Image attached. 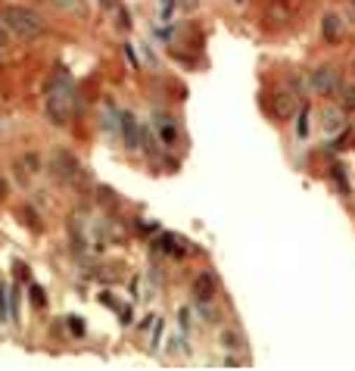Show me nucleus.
Listing matches in <instances>:
<instances>
[{"mask_svg": "<svg viewBox=\"0 0 355 371\" xmlns=\"http://www.w3.org/2000/svg\"><path fill=\"white\" fill-rule=\"evenodd\" d=\"M44 113L53 125H69L72 115H75V87H72L66 69H56L53 82L47 84Z\"/></svg>", "mask_w": 355, "mask_h": 371, "instance_id": "nucleus-1", "label": "nucleus"}, {"mask_svg": "<svg viewBox=\"0 0 355 371\" xmlns=\"http://www.w3.org/2000/svg\"><path fill=\"white\" fill-rule=\"evenodd\" d=\"M0 25L22 41H34L47 32L44 16L38 10H32V6H4L0 10Z\"/></svg>", "mask_w": 355, "mask_h": 371, "instance_id": "nucleus-2", "label": "nucleus"}, {"mask_svg": "<svg viewBox=\"0 0 355 371\" xmlns=\"http://www.w3.org/2000/svg\"><path fill=\"white\" fill-rule=\"evenodd\" d=\"M309 87H311V94H318V97H333V94H340L343 91L340 69L337 65H318V69H311Z\"/></svg>", "mask_w": 355, "mask_h": 371, "instance_id": "nucleus-3", "label": "nucleus"}, {"mask_svg": "<svg viewBox=\"0 0 355 371\" xmlns=\"http://www.w3.org/2000/svg\"><path fill=\"white\" fill-rule=\"evenodd\" d=\"M78 172H82V165H78V159L72 156L69 150H63V147H56L53 153H50V175H53L56 181H75L78 178Z\"/></svg>", "mask_w": 355, "mask_h": 371, "instance_id": "nucleus-4", "label": "nucleus"}, {"mask_svg": "<svg viewBox=\"0 0 355 371\" xmlns=\"http://www.w3.org/2000/svg\"><path fill=\"white\" fill-rule=\"evenodd\" d=\"M41 165H44V159L38 156V153H22V156L13 163V172H16V178H19V184H32V178L41 172Z\"/></svg>", "mask_w": 355, "mask_h": 371, "instance_id": "nucleus-5", "label": "nucleus"}, {"mask_svg": "<svg viewBox=\"0 0 355 371\" xmlns=\"http://www.w3.org/2000/svg\"><path fill=\"white\" fill-rule=\"evenodd\" d=\"M215 290H219V281H215L212 272H200L191 284V294H193V300L197 303H209L215 296Z\"/></svg>", "mask_w": 355, "mask_h": 371, "instance_id": "nucleus-6", "label": "nucleus"}, {"mask_svg": "<svg viewBox=\"0 0 355 371\" xmlns=\"http://www.w3.org/2000/svg\"><path fill=\"white\" fill-rule=\"evenodd\" d=\"M321 34H324V41H328V44H340L346 38V19L340 16V13H324Z\"/></svg>", "mask_w": 355, "mask_h": 371, "instance_id": "nucleus-7", "label": "nucleus"}, {"mask_svg": "<svg viewBox=\"0 0 355 371\" xmlns=\"http://www.w3.org/2000/svg\"><path fill=\"white\" fill-rule=\"evenodd\" d=\"M271 109H274V115H278V119H290V115L299 109V100H296L293 91H278L271 97Z\"/></svg>", "mask_w": 355, "mask_h": 371, "instance_id": "nucleus-8", "label": "nucleus"}, {"mask_svg": "<svg viewBox=\"0 0 355 371\" xmlns=\"http://www.w3.org/2000/svg\"><path fill=\"white\" fill-rule=\"evenodd\" d=\"M321 125H324V131L328 134H333V131H343L346 128V109H337V106H328L321 113Z\"/></svg>", "mask_w": 355, "mask_h": 371, "instance_id": "nucleus-9", "label": "nucleus"}, {"mask_svg": "<svg viewBox=\"0 0 355 371\" xmlns=\"http://www.w3.org/2000/svg\"><path fill=\"white\" fill-rule=\"evenodd\" d=\"M53 6L63 13H78L82 10V0H53Z\"/></svg>", "mask_w": 355, "mask_h": 371, "instance_id": "nucleus-10", "label": "nucleus"}, {"mask_svg": "<svg viewBox=\"0 0 355 371\" xmlns=\"http://www.w3.org/2000/svg\"><path fill=\"white\" fill-rule=\"evenodd\" d=\"M221 344L228 346V349H237V346H240V337H237V331H224L221 334Z\"/></svg>", "mask_w": 355, "mask_h": 371, "instance_id": "nucleus-11", "label": "nucleus"}, {"mask_svg": "<svg viewBox=\"0 0 355 371\" xmlns=\"http://www.w3.org/2000/svg\"><path fill=\"white\" fill-rule=\"evenodd\" d=\"M32 306H47V296H44V290H41L38 284L32 287Z\"/></svg>", "mask_w": 355, "mask_h": 371, "instance_id": "nucleus-12", "label": "nucleus"}, {"mask_svg": "<svg viewBox=\"0 0 355 371\" xmlns=\"http://www.w3.org/2000/svg\"><path fill=\"white\" fill-rule=\"evenodd\" d=\"M343 106L355 109V87H346V91H343Z\"/></svg>", "mask_w": 355, "mask_h": 371, "instance_id": "nucleus-13", "label": "nucleus"}, {"mask_svg": "<svg viewBox=\"0 0 355 371\" xmlns=\"http://www.w3.org/2000/svg\"><path fill=\"white\" fill-rule=\"evenodd\" d=\"M6 47H10V32H6L4 25H0V54H4Z\"/></svg>", "mask_w": 355, "mask_h": 371, "instance_id": "nucleus-14", "label": "nucleus"}, {"mask_svg": "<svg viewBox=\"0 0 355 371\" xmlns=\"http://www.w3.org/2000/svg\"><path fill=\"white\" fill-rule=\"evenodd\" d=\"M6 194H10V184H6V178H4V175H0V200H4Z\"/></svg>", "mask_w": 355, "mask_h": 371, "instance_id": "nucleus-15", "label": "nucleus"}, {"mask_svg": "<svg viewBox=\"0 0 355 371\" xmlns=\"http://www.w3.org/2000/svg\"><path fill=\"white\" fill-rule=\"evenodd\" d=\"M181 6H184V10H197L200 0H181Z\"/></svg>", "mask_w": 355, "mask_h": 371, "instance_id": "nucleus-16", "label": "nucleus"}, {"mask_svg": "<svg viewBox=\"0 0 355 371\" xmlns=\"http://www.w3.org/2000/svg\"><path fill=\"white\" fill-rule=\"evenodd\" d=\"M100 6H103V10H115V6H119V0H100Z\"/></svg>", "mask_w": 355, "mask_h": 371, "instance_id": "nucleus-17", "label": "nucleus"}, {"mask_svg": "<svg viewBox=\"0 0 355 371\" xmlns=\"http://www.w3.org/2000/svg\"><path fill=\"white\" fill-rule=\"evenodd\" d=\"M352 75H355V60H352Z\"/></svg>", "mask_w": 355, "mask_h": 371, "instance_id": "nucleus-18", "label": "nucleus"}, {"mask_svg": "<svg viewBox=\"0 0 355 371\" xmlns=\"http://www.w3.org/2000/svg\"><path fill=\"white\" fill-rule=\"evenodd\" d=\"M234 4H243V0H234Z\"/></svg>", "mask_w": 355, "mask_h": 371, "instance_id": "nucleus-19", "label": "nucleus"}]
</instances>
